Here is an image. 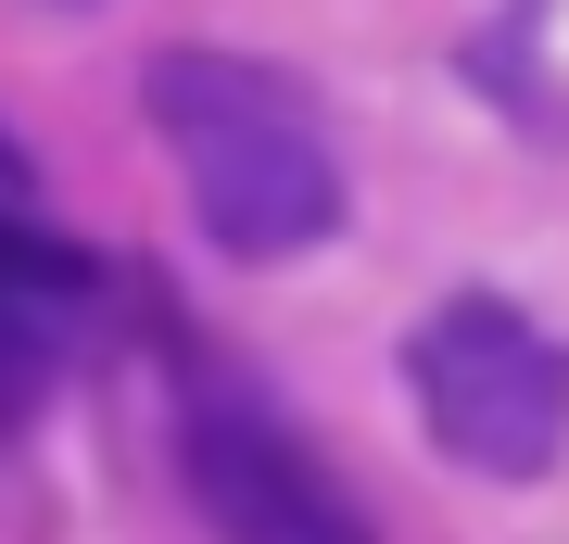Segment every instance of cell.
I'll list each match as a JSON object with an SVG mask.
<instances>
[{
  "instance_id": "cell-1",
  "label": "cell",
  "mask_w": 569,
  "mask_h": 544,
  "mask_svg": "<svg viewBox=\"0 0 569 544\" xmlns=\"http://www.w3.org/2000/svg\"><path fill=\"white\" fill-rule=\"evenodd\" d=\"M152 127L178 152V190L203 216V241L228 266H291L342 228V152H329L317 101L279 77V63H241V51H164L152 77Z\"/></svg>"
},
{
  "instance_id": "cell-2",
  "label": "cell",
  "mask_w": 569,
  "mask_h": 544,
  "mask_svg": "<svg viewBox=\"0 0 569 544\" xmlns=\"http://www.w3.org/2000/svg\"><path fill=\"white\" fill-rule=\"evenodd\" d=\"M418 431L468 482H545L569 456V343L507 291H456L406 329Z\"/></svg>"
},
{
  "instance_id": "cell-3",
  "label": "cell",
  "mask_w": 569,
  "mask_h": 544,
  "mask_svg": "<svg viewBox=\"0 0 569 544\" xmlns=\"http://www.w3.org/2000/svg\"><path fill=\"white\" fill-rule=\"evenodd\" d=\"M178 468H190V494H203V520L228 544H380L367 506L342 494V468H329L279 405H253V393H203L190 405Z\"/></svg>"
},
{
  "instance_id": "cell-4",
  "label": "cell",
  "mask_w": 569,
  "mask_h": 544,
  "mask_svg": "<svg viewBox=\"0 0 569 544\" xmlns=\"http://www.w3.org/2000/svg\"><path fill=\"white\" fill-rule=\"evenodd\" d=\"M26 190V152H13V127H0V202H13Z\"/></svg>"
}]
</instances>
